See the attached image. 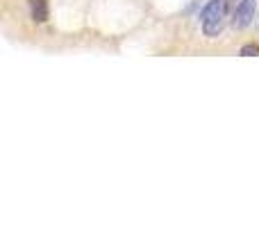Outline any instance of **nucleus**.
Segmentation results:
<instances>
[{"label": "nucleus", "instance_id": "1", "mask_svg": "<svg viewBox=\"0 0 259 227\" xmlns=\"http://www.w3.org/2000/svg\"><path fill=\"white\" fill-rule=\"evenodd\" d=\"M225 16H228V0H211L205 9H202V30L207 36L221 34L225 25Z\"/></svg>", "mask_w": 259, "mask_h": 227}, {"label": "nucleus", "instance_id": "2", "mask_svg": "<svg viewBox=\"0 0 259 227\" xmlns=\"http://www.w3.org/2000/svg\"><path fill=\"white\" fill-rule=\"evenodd\" d=\"M252 18H255V0H241L234 12V27L243 30L252 23Z\"/></svg>", "mask_w": 259, "mask_h": 227}, {"label": "nucleus", "instance_id": "3", "mask_svg": "<svg viewBox=\"0 0 259 227\" xmlns=\"http://www.w3.org/2000/svg\"><path fill=\"white\" fill-rule=\"evenodd\" d=\"M32 18L36 23H44L48 18V3L46 0H32Z\"/></svg>", "mask_w": 259, "mask_h": 227}, {"label": "nucleus", "instance_id": "4", "mask_svg": "<svg viewBox=\"0 0 259 227\" xmlns=\"http://www.w3.org/2000/svg\"><path fill=\"white\" fill-rule=\"evenodd\" d=\"M252 55H257L259 57V46L257 43H248L241 48V57H252Z\"/></svg>", "mask_w": 259, "mask_h": 227}]
</instances>
